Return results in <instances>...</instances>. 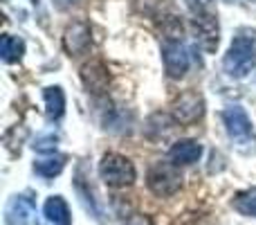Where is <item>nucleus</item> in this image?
Instances as JSON below:
<instances>
[{
    "instance_id": "nucleus-1",
    "label": "nucleus",
    "mask_w": 256,
    "mask_h": 225,
    "mask_svg": "<svg viewBox=\"0 0 256 225\" xmlns=\"http://www.w3.org/2000/svg\"><path fill=\"white\" fill-rule=\"evenodd\" d=\"M256 68V32L243 30L236 32L225 59H222V70L232 79H245Z\"/></svg>"
},
{
    "instance_id": "nucleus-2",
    "label": "nucleus",
    "mask_w": 256,
    "mask_h": 225,
    "mask_svg": "<svg viewBox=\"0 0 256 225\" xmlns=\"http://www.w3.org/2000/svg\"><path fill=\"white\" fill-rule=\"evenodd\" d=\"M227 137L240 155H256V131L252 119L240 106H227L220 113Z\"/></svg>"
},
{
    "instance_id": "nucleus-3",
    "label": "nucleus",
    "mask_w": 256,
    "mask_h": 225,
    "mask_svg": "<svg viewBox=\"0 0 256 225\" xmlns=\"http://www.w3.org/2000/svg\"><path fill=\"white\" fill-rule=\"evenodd\" d=\"M146 185L160 198H168L176 191H180L182 187V173L180 167L173 164L171 160H158L148 167V173H146Z\"/></svg>"
},
{
    "instance_id": "nucleus-4",
    "label": "nucleus",
    "mask_w": 256,
    "mask_h": 225,
    "mask_svg": "<svg viewBox=\"0 0 256 225\" xmlns=\"http://www.w3.org/2000/svg\"><path fill=\"white\" fill-rule=\"evenodd\" d=\"M99 176L112 189H122V187H130L137 178L135 164L122 153H106L99 162Z\"/></svg>"
},
{
    "instance_id": "nucleus-5",
    "label": "nucleus",
    "mask_w": 256,
    "mask_h": 225,
    "mask_svg": "<svg viewBox=\"0 0 256 225\" xmlns=\"http://www.w3.org/2000/svg\"><path fill=\"white\" fill-rule=\"evenodd\" d=\"M164 72L171 79H182L189 70V50L182 43V36H164L162 41Z\"/></svg>"
},
{
    "instance_id": "nucleus-6",
    "label": "nucleus",
    "mask_w": 256,
    "mask_h": 225,
    "mask_svg": "<svg viewBox=\"0 0 256 225\" xmlns=\"http://www.w3.org/2000/svg\"><path fill=\"white\" fill-rule=\"evenodd\" d=\"M7 225H38V214H36V200L32 194H16L7 203L4 209Z\"/></svg>"
},
{
    "instance_id": "nucleus-7",
    "label": "nucleus",
    "mask_w": 256,
    "mask_h": 225,
    "mask_svg": "<svg viewBox=\"0 0 256 225\" xmlns=\"http://www.w3.org/2000/svg\"><path fill=\"white\" fill-rule=\"evenodd\" d=\"M171 113H173V119H176V122H180V124H194V122H198V119L202 117L204 102H202V97H200L198 93H194V90H186V93H182L180 97L173 102Z\"/></svg>"
},
{
    "instance_id": "nucleus-8",
    "label": "nucleus",
    "mask_w": 256,
    "mask_h": 225,
    "mask_svg": "<svg viewBox=\"0 0 256 225\" xmlns=\"http://www.w3.org/2000/svg\"><path fill=\"white\" fill-rule=\"evenodd\" d=\"M90 25L86 21H74L63 32V48L70 57H79L90 48Z\"/></svg>"
},
{
    "instance_id": "nucleus-9",
    "label": "nucleus",
    "mask_w": 256,
    "mask_h": 225,
    "mask_svg": "<svg viewBox=\"0 0 256 225\" xmlns=\"http://www.w3.org/2000/svg\"><path fill=\"white\" fill-rule=\"evenodd\" d=\"M81 81H84L86 90L92 95H104L110 84V72L102 61H88L86 66H81Z\"/></svg>"
},
{
    "instance_id": "nucleus-10",
    "label": "nucleus",
    "mask_w": 256,
    "mask_h": 225,
    "mask_svg": "<svg viewBox=\"0 0 256 225\" xmlns=\"http://www.w3.org/2000/svg\"><path fill=\"white\" fill-rule=\"evenodd\" d=\"M194 23V32L198 43L202 45L207 52H214L218 48V16H200V18H191Z\"/></svg>"
},
{
    "instance_id": "nucleus-11",
    "label": "nucleus",
    "mask_w": 256,
    "mask_h": 225,
    "mask_svg": "<svg viewBox=\"0 0 256 225\" xmlns=\"http://www.w3.org/2000/svg\"><path fill=\"white\" fill-rule=\"evenodd\" d=\"M200 155H202V144H200L198 140H178L176 144L168 149V160H171L173 164H194L200 160Z\"/></svg>"
},
{
    "instance_id": "nucleus-12",
    "label": "nucleus",
    "mask_w": 256,
    "mask_h": 225,
    "mask_svg": "<svg viewBox=\"0 0 256 225\" xmlns=\"http://www.w3.org/2000/svg\"><path fill=\"white\" fill-rule=\"evenodd\" d=\"M43 99H45V117L50 122H58L66 113V93L61 86H48L43 88Z\"/></svg>"
},
{
    "instance_id": "nucleus-13",
    "label": "nucleus",
    "mask_w": 256,
    "mask_h": 225,
    "mask_svg": "<svg viewBox=\"0 0 256 225\" xmlns=\"http://www.w3.org/2000/svg\"><path fill=\"white\" fill-rule=\"evenodd\" d=\"M43 214L52 225H70L72 214L63 196H50L43 205Z\"/></svg>"
},
{
    "instance_id": "nucleus-14",
    "label": "nucleus",
    "mask_w": 256,
    "mask_h": 225,
    "mask_svg": "<svg viewBox=\"0 0 256 225\" xmlns=\"http://www.w3.org/2000/svg\"><path fill=\"white\" fill-rule=\"evenodd\" d=\"M22 54H25V43H22V39H18V36H14V34H4L2 41H0V57H2V61L16 63L22 59Z\"/></svg>"
},
{
    "instance_id": "nucleus-15",
    "label": "nucleus",
    "mask_w": 256,
    "mask_h": 225,
    "mask_svg": "<svg viewBox=\"0 0 256 225\" xmlns=\"http://www.w3.org/2000/svg\"><path fill=\"white\" fill-rule=\"evenodd\" d=\"M63 167H66V158H63V155H50V158L36 160L34 173L40 178H45V180H50V178L58 176V173L63 171Z\"/></svg>"
},
{
    "instance_id": "nucleus-16",
    "label": "nucleus",
    "mask_w": 256,
    "mask_h": 225,
    "mask_svg": "<svg viewBox=\"0 0 256 225\" xmlns=\"http://www.w3.org/2000/svg\"><path fill=\"white\" fill-rule=\"evenodd\" d=\"M232 207L236 209L238 214H243V216H252L256 218V189H243L238 191V194L234 196V200H232Z\"/></svg>"
},
{
    "instance_id": "nucleus-17",
    "label": "nucleus",
    "mask_w": 256,
    "mask_h": 225,
    "mask_svg": "<svg viewBox=\"0 0 256 225\" xmlns=\"http://www.w3.org/2000/svg\"><path fill=\"white\" fill-rule=\"evenodd\" d=\"M186 7L191 12V18H200V16H212L214 12V0H184Z\"/></svg>"
},
{
    "instance_id": "nucleus-18",
    "label": "nucleus",
    "mask_w": 256,
    "mask_h": 225,
    "mask_svg": "<svg viewBox=\"0 0 256 225\" xmlns=\"http://www.w3.org/2000/svg\"><path fill=\"white\" fill-rule=\"evenodd\" d=\"M56 142L58 137L54 135V133H48V135H38L34 140V151H38V153H54L56 151Z\"/></svg>"
},
{
    "instance_id": "nucleus-19",
    "label": "nucleus",
    "mask_w": 256,
    "mask_h": 225,
    "mask_svg": "<svg viewBox=\"0 0 256 225\" xmlns=\"http://www.w3.org/2000/svg\"><path fill=\"white\" fill-rule=\"evenodd\" d=\"M124 225H153V221H150L146 214H132Z\"/></svg>"
},
{
    "instance_id": "nucleus-20",
    "label": "nucleus",
    "mask_w": 256,
    "mask_h": 225,
    "mask_svg": "<svg viewBox=\"0 0 256 225\" xmlns=\"http://www.w3.org/2000/svg\"><path fill=\"white\" fill-rule=\"evenodd\" d=\"M54 3V7L56 9H61V12H66V9H70L72 5H76L79 3V0H52Z\"/></svg>"
},
{
    "instance_id": "nucleus-21",
    "label": "nucleus",
    "mask_w": 256,
    "mask_h": 225,
    "mask_svg": "<svg viewBox=\"0 0 256 225\" xmlns=\"http://www.w3.org/2000/svg\"><path fill=\"white\" fill-rule=\"evenodd\" d=\"M32 3H34V5H36V3H38V0H32Z\"/></svg>"
}]
</instances>
